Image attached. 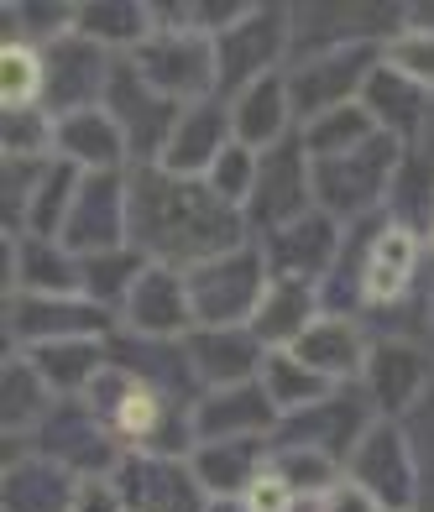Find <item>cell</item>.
<instances>
[{"mask_svg":"<svg viewBox=\"0 0 434 512\" xmlns=\"http://www.w3.org/2000/svg\"><path fill=\"white\" fill-rule=\"evenodd\" d=\"M126 183H131V246L157 267L194 272L251 241L246 215L225 204L204 178H173L152 162V168H126Z\"/></svg>","mask_w":434,"mask_h":512,"instance_id":"obj_1","label":"cell"},{"mask_svg":"<svg viewBox=\"0 0 434 512\" xmlns=\"http://www.w3.org/2000/svg\"><path fill=\"white\" fill-rule=\"evenodd\" d=\"M408 152L414 147H403L382 131L346 157L314 162V209H325L335 225H361V220L387 215V199H393V183L403 173Z\"/></svg>","mask_w":434,"mask_h":512,"instance_id":"obj_2","label":"cell"},{"mask_svg":"<svg viewBox=\"0 0 434 512\" xmlns=\"http://www.w3.org/2000/svg\"><path fill=\"white\" fill-rule=\"evenodd\" d=\"M184 277H189V298H194V330H246L272 288V267L257 241L225 251Z\"/></svg>","mask_w":434,"mask_h":512,"instance_id":"obj_3","label":"cell"},{"mask_svg":"<svg viewBox=\"0 0 434 512\" xmlns=\"http://www.w3.org/2000/svg\"><path fill=\"white\" fill-rule=\"evenodd\" d=\"M346 476L367 492L382 512H419L424 507V450L408 424L377 418L361 434V445L346 460Z\"/></svg>","mask_w":434,"mask_h":512,"instance_id":"obj_4","label":"cell"},{"mask_svg":"<svg viewBox=\"0 0 434 512\" xmlns=\"http://www.w3.org/2000/svg\"><path fill=\"white\" fill-rule=\"evenodd\" d=\"M215 63H220V100L241 95L257 79H272L293 63V6L257 0L251 16H241L231 32L215 37Z\"/></svg>","mask_w":434,"mask_h":512,"instance_id":"obj_5","label":"cell"},{"mask_svg":"<svg viewBox=\"0 0 434 512\" xmlns=\"http://www.w3.org/2000/svg\"><path fill=\"white\" fill-rule=\"evenodd\" d=\"M136 74H142L157 95L173 105H199L220 95V63H215V37L194 27L178 32H152L142 48L131 53Z\"/></svg>","mask_w":434,"mask_h":512,"instance_id":"obj_6","label":"cell"},{"mask_svg":"<svg viewBox=\"0 0 434 512\" xmlns=\"http://www.w3.org/2000/svg\"><path fill=\"white\" fill-rule=\"evenodd\" d=\"M377 68H382V42L335 48V53H314V58L288 63L283 74H288V95H293V110H299V126L314 121V115H325V110L356 105L367 95Z\"/></svg>","mask_w":434,"mask_h":512,"instance_id":"obj_7","label":"cell"},{"mask_svg":"<svg viewBox=\"0 0 434 512\" xmlns=\"http://www.w3.org/2000/svg\"><path fill=\"white\" fill-rule=\"evenodd\" d=\"M116 314L89 304L84 293L74 298H37V293H6V340L11 351H37L58 340H110Z\"/></svg>","mask_w":434,"mask_h":512,"instance_id":"obj_8","label":"cell"},{"mask_svg":"<svg viewBox=\"0 0 434 512\" xmlns=\"http://www.w3.org/2000/svg\"><path fill=\"white\" fill-rule=\"evenodd\" d=\"M361 387L377 408V418H398L408 424L424 403L434 398V345L424 340H372Z\"/></svg>","mask_w":434,"mask_h":512,"instance_id":"obj_9","label":"cell"},{"mask_svg":"<svg viewBox=\"0 0 434 512\" xmlns=\"http://www.w3.org/2000/svg\"><path fill=\"white\" fill-rule=\"evenodd\" d=\"M314 209V157L304 152V136H288L283 147L262 152V168H257V194L246 204V225H251V241L272 236L293 220H304Z\"/></svg>","mask_w":434,"mask_h":512,"instance_id":"obj_10","label":"cell"},{"mask_svg":"<svg viewBox=\"0 0 434 512\" xmlns=\"http://www.w3.org/2000/svg\"><path fill=\"white\" fill-rule=\"evenodd\" d=\"M105 110L116 115V126L126 131L131 168H152L168 147L178 115H184V105L163 100L142 74H136L131 58H116V74H110V89H105Z\"/></svg>","mask_w":434,"mask_h":512,"instance_id":"obj_11","label":"cell"},{"mask_svg":"<svg viewBox=\"0 0 434 512\" xmlns=\"http://www.w3.org/2000/svg\"><path fill=\"white\" fill-rule=\"evenodd\" d=\"M21 450L48 455V460H58L63 471H74V476H116V465L126 460V450L105 434V424L84 408V398H63L48 413V424H42Z\"/></svg>","mask_w":434,"mask_h":512,"instance_id":"obj_12","label":"cell"},{"mask_svg":"<svg viewBox=\"0 0 434 512\" xmlns=\"http://www.w3.org/2000/svg\"><path fill=\"white\" fill-rule=\"evenodd\" d=\"M372 424H377V408L367 398V387L351 382V387H335L330 398H319L314 408L283 418V429L272 439H278V445H309V450L346 465L351 450L361 445V434H367Z\"/></svg>","mask_w":434,"mask_h":512,"instance_id":"obj_13","label":"cell"},{"mask_svg":"<svg viewBox=\"0 0 434 512\" xmlns=\"http://www.w3.org/2000/svg\"><path fill=\"white\" fill-rule=\"evenodd\" d=\"M116 330L136 340H157V345H178L194 335V298H189V277L178 267H147L136 277L131 298L116 314Z\"/></svg>","mask_w":434,"mask_h":512,"instance_id":"obj_14","label":"cell"},{"mask_svg":"<svg viewBox=\"0 0 434 512\" xmlns=\"http://www.w3.org/2000/svg\"><path fill=\"white\" fill-rule=\"evenodd\" d=\"M408 21V6H293V63L335 48L387 42Z\"/></svg>","mask_w":434,"mask_h":512,"instance_id":"obj_15","label":"cell"},{"mask_svg":"<svg viewBox=\"0 0 434 512\" xmlns=\"http://www.w3.org/2000/svg\"><path fill=\"white\" fill-rule=\"evenodd\" d=\"M63 246L74 256H100L131 246V183L126 173H84L74 215L63 225Z\"/></svg>","mask_w":434,"mask_h":512,"instance_id":"obj_16","label":"cell"},{"mask_svg":"<svg viewBox=\"0 0 434 512\" xmlns=\"http://www.w3.org/2000/svg\"><path fill=\"white\" fill-rule=\"evenodd\" d=\"M126 512H204L210 492L199 486L189 455H126L116 465Z\"/></svg>","mask_w":434,"mask_h":512,"instance_id":"obj_17","label":"cell"},{"mask_svg":"<svg viewBox=\"0 0 434 512\" xmlns=\"http://www.w3.org/2000/svg\"><path fill=\"white\" fill-rule=\"evenodd\" d=\"M110 74H116V53H105L100 42L89 37H63L58 48H48V95H42V110L63 121V115L95 110L105 105Z\"/></svg>","mask_w":434,"mask_h":512,"instance_id":"obj_18","label":"cell"},{"mask_svg":"<svg viewBox=\"0 0 434 512\" xmlns=\"http://www.w3.org/2000/svg\"><path fill=\"white\" fill-rule=\"evenodd\" d=\"M272 277H288V283H325L340 262V246H346V225H335L325 209H309L304 220H293L283 230L257 241Z\"/></svg>","mask_w":434,"mask_h":512,"instance_id":"obj_19","label":"cell"},{"mask_svg":"<svg viewBox=\"0 0 434 512\" xmlns=\"http://www.w3.org/2000/svg\"><path fill=\"white\" fill-rule=\"evenodd\" d=\"M225 147H236V126H231V105L215 95V100L184 105L163 157H157V168L173 178H210V168L225 157Z\"/></svg>","mask_w":434,"mask_h":512,"instance_id":"obj_20","label":"cell"},{"mask_svg":"<svg viewBox=\"0 0 434 512\" xmlns=\"http://www.w3.org/2000/svg\"><path fill=\"white\" fill-rule=\"evenodd\" d=\"M278 429H283V413L267 398L262 382L204 392L194 403V445H215V439H272Z\"/></svg>","mask_w":434,"mask_h":512,"instance_id":"obj_21","label":"cell"},{"mask_svg":"<svg viewBox=\"0 0 434 512\" xmlns=\"http://www.w3.org/2000/svg\"><path fill=\"white\" fill-rule=\"evenodd\" d=\"M6 293L74 298L84 293V256H74L63 241L11 236L6 230Z\"/></svg>","mask_w":434,"mask_h":512,"instance_id":"obj_22","label":"cell"},{"mask_svg":"<svg viewBox=\"0 0 434 512\" xmlns=\"http://www.w3.org/2000/svg\"><path fill=\"white\" fill-rule=\"evenodd\" d=\"M184 356L204 392L262 382V366H267V351L251 330H194L184 340Z\"/></svg>","mask_w":434,"mask_h":512,"instance_id":"obj_23","label":"cell"},{"mask_svg":"<svg viewBox=\"0 0 434 512\" xmlns=\"http://www.w3.org/2000/svg\"><path fill=\"white\" fill-rule=\"evenodd\" d=\"M293 356L309 371H319L330 387H351V382H361V371H367L372 335H367V324L351 319V314H319L314 330L293 345Z\"/></svg>","mask_w":434,"mask_h":512,"instance_id":"obj_24","label":"cell"},{"mask_svg":"<svg viewBox=\"0 0 434 512\" xmlns=\"http://www.w3.org/2000/svg\"><path fill=\"white\" fill-rule=\"evenodd\" d=\"M225 105H231L236 142L251 147V152H272V147H283L288 136H299V110H293V95H288V74L257 79Z\"/></svg>","mask_w":434,"mask_h":512,"instance_id":"obj_25","label":"cell"},{"mask_svg":"<svg viewBox=\"0 0 434 512\" xmlns=\"http://www.w3.org/2000/svg\"><path fill=\"white\" fill-rule=\"evenodd\" d=\"M79 476L37 450H11L0 476V512H74Z\"/></svg>","mask_w":434,"mask_h":512,"instance_id":"obj_26","label":"cell"},{"mask_svg":"<svg viewBox=\"0 0 434 512\" xmlns=\"http://www.w3.org/2000/svg\"><path fill=\"white\" fill-rule=\"evenodd\" d=\"M361 105H367L372 121L393 136V142H403V147H424V136L434 131V95H429V89H419L414 79L393 74L387 63L372 74Z\"/></svg>","mask_w":434,"mask_h":512,"instance_id":"obj_27","label":"cell"},{"mask_svg":"<svg viewBox=\"0 0 434 512\" xmlns=\"http://www.w3.org/2000/svg\"><path fill=\"white\" fill-rule=\"evenodd\" d=\"M58 157L74 162L79 173H126L131 168L126 131L116 126V115H110L105 105L63 115L58 121Z\"/></svg>","mask_w":434,"mask_h":512,"instance_id":"obj_28","label":"cell"},{"mask_svg":"<svg viewBox=\"0 0 434 512\" xmlns=\"http://www.w3.org/2000/svg\"><path fill=\"white\" fill-rule=\"evenodd\" d=\"M325 314V298H319L314 283H288V277H272V288L262 298V309L257 319L246 324L251 335L262 340V351H293L309 330H314V319Z\"/></svg>","mask_w":434,"mask_h":512,"instance_id":"obj_29","label":"cell"},{"mask_svg":"<svg viewBox=\"0 0 434 512\" xmlns=\"http://www.w3.org/2000/svg\"><path fill=\"white\" fill-rule=\"evenodd\" d=\"M272 439H215V445H194L189 465L210 497H246L251 481L267 471Z\"/></svg>","mask_w":434,"mask_h":512,"instance_id":"obj_30","label":"cell"},{"mask_svg":"<svg viewBox=\"0 0 434 512\" xmlns=\"http://www.w3.org/2000/svg\"><path fill=\"white\" fill-rule=\"evenodd\" d=\"M63 398L37 377V366L11 351L6 356V382H0V424H6V439H11V450H21L27 439L48 424V413L58 408Z\"/></svg>","mask_w":434,"mask_h":512,"instance_id":"obj_31","label":"cell"},{"mask_svg":"<svg viewBox=\"0 0 434 512\" xmlns=\"http://www.w3.org/2000/svg\"><path fill=\"white\" fill-rule=\"evenodd\" d=\"M37 377L48 382L58 398H84L89 382L110 366V340H58V345H37V351H21Z\"/></svg>","mask_w":434,"mask_h":512,"instance_id":"obj_32","label":"cell"},{"mask_svg":"<svg viewBox=\"0 0 434 512\" xmlns=\"http://www.w3.org/2000/svg\"><path fill=\"white\" fill-rule=\"evenodd\" d=\"M79 37L100 42L105 53L131 58L152 37V0H84L79 6Z\"/></svg>","mask_w":434,"mask_h":512,"instance_id":"obj_33","label":"cell"},{"mask_svg":"<svg viewBox=\"0 0 434 512\" xmlns=\"http://www.w3.org/2000/svg\"><path fill=\"white\" fill-rule=\"evenodd\" d=\"M79 183H84V173L74 168V162L53 157L48 173H42V183H37V194H32V204H27V220H21V230H11V236L63 241V225H68L74 199H79Z\"/></svg>","mask_w":434,"mask_h":512,"instance_id":"obj_34","label":"cell"},{"mask_svg":"<svg viewBox=\"0 0 434 512\" xmlns=\"http://www.w3.org/2000/svg\"><path fill=\"white\" fill-rule=\"evenodd\" d=\"M299 136H304V152L314 162H325V157H346L356 147H367L372 136H382V126L372 121V110L356 100V105H340V110H325V115H314V121H304Z\"/></svg>","mask_w":434,"mask_h":512,"instance_id":"obj_35","label":"cell"},{"mask_svg":"<svg viewBox=\"0 0 434 512\" xmlns=\"http://www.w3.org/2000/svg\"><path fill=\"white\" fill-rule=\"evenodd\" d=\"M267 465L288 481V492L299 497L304 507H319V502H325L335 486H340V476H346V465H340V460L319 455V450H309V445H278V439H272Z\"/></svg>","mask_w":434,"mask_h":512,"instance_id":"obj_36","label":"cell"},{"mask_svg":"<svg viewBox=\"0 0 434 512\" xmlns=\"http://www.w3.org/2000/svg\"><path fill=\"white\" fill-rule=\"evenodd\" d=\"M152 262L136 246H121V251H100V256H84V298L100 304L105 314H121V304L131 298L136 277H142Z\"/></svg>","mask_w":434,"mask_h":512,"instance_id":"obj_37","label":"cell"},{"mask_svg":"<svg viewBox=\"0 0 434 512\" xmlns=\"http://www.w3.org/2000/svg\"><path fill=\"white\" fill-rule=\"evenodd\" d=\"M387 220L419 230V236L429 241V225H434V152L414 147L403 157V173L393 183V199H387Z\"/></svg>","mask_w":434,"mask_h":512,"instance_id":"obj_38","label":"cell"},{"mask_svg":"<svg viewBox=\"0 0 434 512\" xmlns=\"http://www.w3.org/2000/svg\"><path fill=\"white\" fill-rule=\"evenodd\" d=\"M48 95V53L32 42H0V105L6 110H37Z\"/></svg>","mask_w":434,"mask_h":512,"instance_id":"obj_39","label":"cell"},{"mask_svg":"<svg viewBox=\"0 0 434 512\" xmlns=\"http://www.w3.org/2000/svg\"><path fill=\"white\" fill-rule=\"evenodd\" d=\"M262 387H267V398L278 403L283 418L304 413V408H314L319 398H330V392H335L325 377H319V371H309L293 351H272V356H267V366H262Z\"/></svg>","mask_w":434,"mask_h":512,"instance_id":"obj_40","label":"cell"},{"mask_svg":"<svg viewBox=\"0 0 434 512\" xmlns=\"http://www.w3.org/2000/svg\"><path fill=\"white\" fill-rule=\"evenodd\" d=\"M11 42H32V48H58L63 37L79 32V6L74 0H11L6 6Z\"/></svg>","mask_w":434,"mask_h":512,"instance_id":"obj_41","label":"cell"},{"mask_svg":"<svg viewBox=\"0 0 434 512\" xmlns=\"http://www.w3.org/2000/svg\"><path fill=\"white\" fill-rule=\"evenodd\" d=\"M382 63L434 95V21H414V11H408L403 27L382 42Z\"/></svg>","mask_w":434,"mask_h":512,"instance_id":"obj_42","label":"cell"},{"mask_svg":"<svg viewBox=\"0 0 434 512\" xmlns=\"http://www.w3.org/2000/svg\"><path fill=\"white\" fill-rule=\"evenodd\" d=\"M0 142H6V157L48 162V157H58V121H53L42 105H37V110H6Z\"/></svg>","mask_w":434,"mask_h":512,"instance_id":"obj_43","label":"cell"},{"mask_svg":"<svg viewBox=\"0 0 434 512\" xmlns=\"http://www.w3.org/2000/svg\"><path fill=\"white\" fill-rule=\"evenodd\" d=\"M257 168H262V152H251V147H225V157L210 168V189L231 204V209H241L246 215V204H251V194H257Z\"/></svg>","mask_w":434,"mask_h":512,"instance_id":"obj_44","label":"cell"},{"mask_svg":"<svg viewBox=\"0 0 434 512\" xmlns=\"http://www.w3.org/2000/svg\"><path fill=\"white\" fill-rule=\"evenodd\" d=\"M241 502H246L251 512H299V507H304L299 497L288 492V481H283L278 471H272V465H267V471H262L257 481H251V492H246Z\"/></svg>","mask_w":434,"mask_h":512,"instance_id":"obj_45","label":"cell"},{"mask_svg":"<svg viewBox=\"0 0 434 512\" xmlns=\"http://www.w3.org/2000/svg\"><path fill=\"white\" fill-rule=\"evenodd\" d=\"M74 512H126V497H121L116 476H79Z\"/></svg>","mask_w":434,"mask_h":512,"instance_id":"obj_46","label":"cell"},{"mask_svg":"<svg viewBox=\"0 0 434 512\" xmlns=\"http://www.w3.org/2000/svg\"><path fill=\"white\" fill-rule=\"evenodd\" d=\"M314 512H382L367 492H361V486L351 481V476H340V486H335V492L325 497V502H319Z\"/></svg>","mask_w":434,"mask_h":512,"instance_id":"obj_47","label":"cell"},{"mask_svg":"<svg viewBox=\"0 0 434 512\" xmlns=\"http://www.w3.org/2000/svg\"><path fill=\"white\" fill-rule=\"evenodd\" d=\"M204 512H251L241 497H210V507H204Z\"/></svg>","mask_w":434,"mask_h":512,"instance_id":"obj_48","label":"cell"},{"mask_svg":"<svg viewBox=\"0 0 434 512\" xmlns=\"http://www.w3.org/2000/svg\"><path fill=\"white\" fill-rule=\"evenodd\" d=\"M429 345H434V304H429Z\"/></svg>","mask_w":434,"mask_h":512,"instance_id":"obj_49","label":"cell"},{"mask_svg":"<svg viewBox=\"0 0 434 512\" xmlns=\"http://www.w3.org/2000/svg\"><path fill=\"white\" fill-rule=\"evenodd\" d=\"M419 512H424V507H419Z\"/></svg>","mask_w":434,"mask_h":512,"instance_id":"obj_50","label":"cell"}]
</instances>
